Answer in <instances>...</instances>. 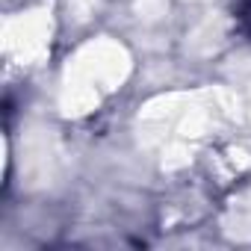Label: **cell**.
Returning a JSON list of instances; mask_svg holds the SVG:
<instances>
[{
  "label": "cell",
  "instance_id": "cell-1",
  "mask_svg": "<svg viewBox=\"0 0 251 251\" xmlns=\"http://www.w3.org/2000/svg\"><path fill=\"white\" fill-rule=\"evenodd\" d=\"M230 12L236 21V30L251 39V0H230Z\"/></svg>",
  "mask_w": 251,
  "mask_h": 251
}]
</instances>
